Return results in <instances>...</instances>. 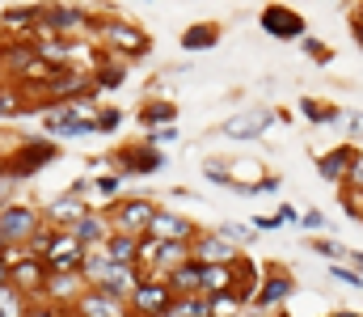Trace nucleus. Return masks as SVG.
<instances>
[{"mask_svg": "<svg viewBox=\"0 0 363 317\" xmlns=\"http://www.w3.org/2000/svg\"><path fill=\"white\" fill-rule=\"evenodd\" d=\"M101 250H106L114 262L135 267V258H140V237H135V233H110V237L101 241Z\"/></svg>", "mask_w": 363, "mask_h": 317, "instance_id": "25", "label": "nucleus"}, {"mask_svg": "<svg viewBox=\"0 0 363 317\" xmlns=\"http://www.w3.org/2000/svg\"><path fill=\"white\" fill-rule=\"evenodd\" d=\"M334 317H359V313H334Z\"/></svg>", "mask_w": 363, "mask_h": 317, "instance_id": "54", "label": "nucleus"}, {"mask_svg": "<svg viewBox=\"0 0 363 317\" xmlns=\"http://www.w3.org/2000/svg\"><path fill=\"white\" fill-rule=\"evenodd\" d=\"M351 161H355V148H351V144H338V148H330L325 157H317V174H321L325 182L342 187V182H347V169H351Z\"/></svg>", "mask_w": 363, "mask_h": 317, "instance_id": "21", "label": "nucleus"}, {"mask_svg": "<svg viewBox=\"0 0 363 317\" xmlns=\"http://www.w3.org/2000/svg\"><path fill=\"white\" fill-rule=\"evenodd\" d=\"M38 224H43V208H38V204H21V199H13V204L0 208V233H4L9 245H26L30 233H34Z\"/></svg>", "mask_w": 363, "mask_h": 317, "instance_id": "7", "label": "nucleus"}, {"mask_svg": "<svg viewBox=\"0 0 363 317\" xmlns=\"http://www.w3.org/2000/svg\"><path fill=\"white\" fill-rule=\"evenodd\" d=\"M274 216H279L283 224H296V220H300V216H296V208H291V204H283V208L274 211Z\"/></svg>", "mask_w": 363, "mask_h": 317, "instance_id": "46", "label": "nucleus"}, {"mask_svg": "<svg viewBox=\"0 0 363 317\" xmlns=\"http://www.w3.org/2000/svg\"><path fill=\"white\" fill-rule=\"evenodd\" d=\"M161 317H182V313H178V309H169V313H161Z\"/></svg>", "mask_w": 363, "mask_h": 317, "instance_id": "52", "label": "nucleus"}, {"mask_svg": "<svg viewBox=\"0 0 363 317\" xmlns=\"http://www.w3.org/2000/svg\"><path fill=\"white\" fill-rule=\"evenodd\" d=\"M81 258H85V245L68 233V228H55V237H51V245L43 250V262H47V271H77L81 267Z\"/></svg>", "mask_w": 363, "mask_h": 317, "instance_id": "13", "label": "nucleus"}, {"mask_svg": "<svg viewBox=\"0 0 363 317\" xmlns=\"http://www.w3.org/2000/svg\"><path fill=\"white\" fill-rule=\"evenodd\" d=\"M203 178H207V182H216V187H233L228 165H220V161H207V165H203Z\"/></svg>", "mask_w": 363, "mask_h": 317, "instance_id": "38", "label": "nucleus"}, {"mask_svg": "<svg viewBox=\"0 0 363 317\" xmlns=\"http://www.w3.org/2000/svg\"><path fill=\"white\" fill-rule=\"evenodd\" d=\"M114 267H118V262H114L101 245H93V250H85V258H81V267H77V271H81V279H85L89 288H101V284L110 279V271H114Z\"/></svg>", "mask_w": 363, "mask_h": 317, "instance_id": "23", "label": "nucleus"}, {"mask_svg": "<svg viewBox=\"0 0 363 317\" xmlns=\"http://www.w3.org/2000/svg\"><path fill=\"white\" fill-rule=\"evenodd\" d=\"M355 271L363 275V254H355Z\"/></svg>", "mask_w": 363, "mask_h": 317, "instance_id": "51", "label": "nucleus"}, {"mask_svg": "<svg viewBox=\"0 0 363 317\" xmlns=\"http://www.w3.org/2000/svg\"><path fill=\"white\" fill-rule=\"evenodd\" d=\"M0 317H30V296L17 284H4L0 288Z\"/></svg>", "mask_w": 363, "mask_h": 317, "instance_id": "30", "label": "nucleus"}, {"mask_svg": "<svg viewBox=\"0 0 363 317\" xmlns=\"http://www.w3.org/2000/svg\"><path fill=\"white\" fill-rule=\"evenodd\" d=\"M97 13L81 9V4H64V0H43L38 4V30L47 34H64V38H85L93 34Z\"/></svg>", "mask_w": 363, "mask_h": 317, "instance_id": "3", "label": "nucleus"}, {"mask_svg": "<svg viewBox=\"0 0 363 317\" xmlns=\"http://www.w3.org/2000/svg\"><path fill=\"white\" fill-rule=\"evenodd\" d=\"M258 228H262V233H274V228H283V220H279V216H258V220H254V233H258Z\"/></svg>", "mask_w": 363, "mask_h": 317, "instance_id": "43", "label": "nucleus"}, {"mask_svg": "<svg viewBox=\"0 0 363 317\" xmlns=\"http://www.w3.org/2000/svg\"><path fill=\"white\" fill-rule=\"evenodd\" d=\"M330 275H334L338 284H351V288H363V275H359V271H351V267H342V262H334V267H330Z\"/></svg>", "mask_w": 363, "mask_h": 317, "instance_id": "39", "label": "nucleus"}, {"mask_svg": "<svg viewBox=\"0 0 363 317\" xmlns=\"http://www.w3.org/2000/svg\"><path fill=\"white\" fill-rule=\"evenodd\" d=\"M216 43H220V26L216 21H194L182 34V51H211Z\"/></svg>", "mask_w": 363, "mask_h": 317, "instance_id": "26", "label": "nucleus"}, {"mask_svg": "<svg viewBox=\"0 0 363 317\" xmlns=\"http://www.w3.org/2000/svg\"><path fill=\"white\" fill-rule=\"evenodd\" d=\"M68 309H72V317H123L127 313V301H118V296H110L101 288H85Z\"/></svg>", "mask_w": 363, "mask_h": 317, "instance_id": "15", "label": "nucleus"}, {"mask_svg": "<svg viewBox=\"0 0 363 317\" xmlns=\"http://www.w3.org/2000/svg\"><path fill=\"white\" fill-rule=\"evenodd\" d=\"M174 309H178L182 317H216V305H211V296H178L174 301Z\"/></svg>", "mask_w": 363, "mask_h": 317, "instance_id": "31", "label": "nucleus"}, {"mask_svg": "<svg viewBox=\"0 0 363 317\" xmlns=\"http://www.w3.org/2000/svg\"><path fill=\"white\" fill-rule=\"evenodd\" d=\"M89 178H93V195L101 199V204H93V208H106L110 199L123 195V174H118V169H110V174H89Z\"/></svg>", "mask_w": 363, "mask_h": 317, "instance_id": "29", "label": "nucleus"}, {"mask_svg": "<svg viewBox=\"0 0 363 317\" xmlns=\"http://www.w3.org/2000/svg\"><path fill=\"white\" fill-rule=\"evenodd\" d=\"M51 161H60V140H51V135H26L13 152H4L0 174L13 178V182H26V178L43 174Z\"/></svg>", "mask_w": 363, "mask_h": 317, "instance_id": "1", "label": "nucleus"}, {"mask_svg": "<svg viewBox=\"0 0 363 317\" xmlns=\"http://www.w3.org/2000/svg\"><path fill=\"white\" fill-rule=\"evenodd\" d=\"M258 26H262V34H271V38H279V43H300V38L308 34V21H304L296 9L279 4V0L258 13Z\"/></svg>", "mask_w": 363, "mask_h": 317, "instance_id": "8", "label": "nucleus"}, {"mask_svg": "<svg viewBox=\"0 0 363 317\" xmlns=\"http://www.w3.org/2000/svg\"><path fill=\"white\" fill-rule=\"evenodd\" d=\"M241 250L233 245V241H224L220 233H194L190 237V258H199V262H233Z\"/></svg>", "mask_w": 363, "mask_h": 317, "instance_id": "17", "label": "nucleus"}, {"mask_svg": "<svg viewBox=\"0 0 363 317\" xmlns=\"http://www.w3.org/2000/svg\"><path fill=\"white\" fill-rule=\"evenodd\" d=\"M300 224L304 228H325V216L321 211H308V216H300Z\"/></svg>", "mask_w": 363, "mask_h": 317, "instance_id": "45", "label": "nucleus"}, {"mask_svg": "<svg viewBox=\"0 0 363 317\" xmlns=\"http://www.w3.org/2000/svg\"><path fill=\"white\" fill-rule=\"evenodd\" d=\"M144 140H148V144H157V148H165V144H178L182 131H178V123H165V127H152Z\"/></svg>", "mask_w": 363, "mask_h": 317, "instance_id": "36", "label": "nucleus"}, {"mask_svg": "<svg viewBox=\"0 0 363 317\" xmlns=\"http://www.w3.org/2000/svg\"><path fill=\"white\" fill-rule=\"evenodd\" d=\"M93 34H97L101 51L114 55V60H135V55L148 51V34L140 26H131L127 17H97L93 21Z\"/></svg>", "mask_w": 363, "mask_h": 317, "instance_id": "2", "label": "nucleus"}, {"mask_svg": "<svg viewBox=\"0 0 363 317\" xmlns=\"http://www.w3.org/2000/svg\"><path fill=\"white\" fill-rule=\"evenodd\" d=\"M359 13H363V4H359Z\"/></svg>", "mask_w": 363, "mask_h": 317, "instance_id": "57", "label": "nucleus"}, {"mask_svg": "<svg viewBox=\"0 0 363 317\" xmlns=\"http://www.w3.org/2000/svg\"><path fill=\"white\" fill-rule=\"evenodd\" d=\"M114 157V169L123 174V178H152V174H161L169 161H165V152L157 148V144H148V140H131V144H123L118 152H110Z\"/></svg>", "mask_w": 363, "mask_h": 317, "instance_id": "4", "label": "nucleus"}, {"mask_svg": "<svg viewBox=\"0 0 363 317\" xmlns=\"http://www.w3.org/2000/svg\"><path fill=\"white\" fill-rule=\"evenodd\" d=\"M9 267H13V284L34 301V296H43V284H47V262L38 258V254H26L21 245H13L9 250Z\"/></svg>", "mask_w": 363, "mask_h": 317, "instance_id": "11", "label": "nucleus"}, {"mask_svg": "<svg viewBox=\"0 0 363 317\" xmlns=\"http://www.w3.org/2000/svg\"><path fill=\"white\" fill-rule=\"evenodd\" d=\"M216 233H220V237H224V241H233V245H237V250H241V245H250V241H254V224H233V220H224V224H220V228H216Z\"/></svg>", "mask_w": 363, "mask_h": 317, "instance_id": "34", "label": "nucleus"}, {"mask_svg": "<svg viewBox=\"0 0 363 317\" xmlns=\"http://www.w3.org/2000/svg\"><path fill=\"white\" fill-rule=\"evenodd\" d=\"M224 288H237L233 279V267L228 262H203V296H216Z\"/></svg>", "mask_w": 363, "mask_h": 317, "instance_id": "28", "label": "nucleus"}, {"mask_svg": "<svg viewBox=\"0 0 363 317\" xmlns=\"http://www.w3.org/2000/svg\"><path fill=\"white\" fill-rule=\"evenodd\" d=\"M110 165H114V157H93L89 165H85V169H89V174H106Z\"/></svg>", "mask_w": 363, "mask_h": 317, "instance_id": "44", "label": "nucleus"}, {"mask_svg": "<svg viewBox=\"0 0 363 317\" xmlns=\"http://www.w3.org/2000/svg\"><path fill=\"white\" fill-rule=\"evenodd\" d=\"M347 127H351V135H363V114H351Z\"/></svg>", "mask_w": 363, "mask_h": 317, "instance_id": "49", "label": "nucleus"}, {"mask_svg": "<svg viewBox=\"0 0 363 317\" xmlns=\"http://www.w3.org/2000/svg\"><path fill=\"white\" fill-rule=\"evenodd\" d=\"M351 30H355V43L363 47V13H355V17H351Z\"/></svg>", "mask_w": 363, "mask_h": 317, "instance_id": "48", "label": "nucleus"}, {"mask_svg": "<svg viewBox=\"0 0 363 317\" xmlns=\"http://www.w3.org/2000/svg\"><path fill=\"white\" fill-rule=\"evenodd\" d=\"M174 288L161 279V275H140L135 279V288H131V296H127V309L140 317H161L174 309Z\"/></svg>", "mask_w": 363, "mask_h": 317, "instance_id": "5", "label": "nucleus"}, {"mask_svg": "<svg viewBox=\"0 0 363 317\" xmlns=\"http://www.w3.org/2000/svg\"><path fill=\"white\" fill-rule=\"evenodd\" d=\"M123 317H140V313H131V309H127V313H123Z\"/></svg>", "mask_w": 363, "mask_h": 317, "instance_id": "55", "label": "nucleus"}, {"mask_svg": "<svg viewBox=\"0 0 363 317\" xmlns=\"http://www.w3.org/2000/svg\"><path fill=\"white\" fill-rule=\"evenodd\" d=\"M89 77H93V89H97V94H110V89H118V85L127 81V60L106 55L97 68H89Z\"/></svg>", "mask_w": 363, "mask_h": 317, "instance_id": "24", "label": "nucleus"}, {"mask_svg": "<svg viewBox=\"0 0 363 317\" xmlns=\"http://www.w3.org/2000/svg\"><path fill=\"white\" fill-rule=\"evenodd\" d=\"M274 118H279V114H274L271 106H250V110L224 118L220 135H224V140H258V135H267L274 127Z\"/></svg>", "mask_w": 363, "mask_h": 317, "instance_id": "10", "label": "nucleus"}, {"mask_svg": "<svg viewBox=\"0 0 363 317\" xmlns=\"http://www.w3.org/2000/svg\"><path fill=\"white\" fill-rule=\"evenodd\" d=\"M165 284L174 288V296H199L203 292V262L199 258H186L182 267H174L165 275Z\"/></svg>", "mask_w": 363, "mask_h": 317, "instance_id": "22", "label": "nucleus"}, {"mask_svg": "<svg viewBox=\"0 0 363 317\" xmlns=\"http://www.w3.org/2000/svg\"><path fill=\"white\" fill-rule=\"evenodd\" d=\"M342 187H351V191H359L363 195V152H355V161H351V169H347V182Z\"/></svg>", "mask_w": 363, "mask_h": 317, "instance_id": "40", "label": "nucleus"}, {"mask_svg": "<svg viewBox=\"0 0 363 317\" xmlns=\"http://www.w3.org/2000/svg\"><path fill=\"white\" fill-rule=\"evenodd\" d=\"M38 30V4H9L0 9V34L4 38H34Z\"/></svg>", "mask_w": 363, "mask_h": 317, "instance_id": "16", "label": "nucleus"}, {"mask_svg": "<svg viewBox=\"0 0 363 317\" xmlns=\"http://www.w3.org/2000/svg\"><path fill=\"white\" fill-rule=\"evenodd\" d=\"M300 47H304V51H308V55H313V60H321V64H325V60H330V47H321V43H317V38H308V34H304V38H300Z\"/></svg>", "mask_w": 363, "mask_h": 317, "instance_id": "42", "label": "nucleus"}, {"mask_svg": "<svg viewBox=\"0 0 363 317\" xmlns=\"http://www.w3.org/2000/svg\"><path fill=\"white\" fill-rule=\"evenodd\" d=\"M174 118H178V106L165 102V98H148V102L140 106V123H144V131L165 127V123H174Z\"/></svg>", "mask_w": 363, "mask_h": 317, "instance_id": "27", "label": "nucleus"}, {"mask_svg": "<svg viewBox=\"0 0 363 317\" xmlns=\"http://www.w3.org/2000/svg\"><path fill=\"white\" fill-rule=\"evenodd\" d=\"M85 211H89V199H81V195L64 191L60 199H51V204L43 208V220H47V224H55V228H72Z\"/></svg>", "mask_w": 363, "mask_h": 317, "instance_id": "20", "label": "nucleus"}, {"mask_svg": "<svg viewBox=\"0 0 363 317\" xmlns=\"http://www.w3.org/2000/svg\"><path fill=\"white\" fill-rule=\"evenodd\" d=\"M300 110H304V118H308V123H334V118H338V110H334V106H321L317 98H304Z\"/></svg>", "mask_w": 363, "mask_h": 317, "instance_id": "35", "label": "nucleus"}, {"mask_svg": "<svg viewBox=\"0 0 363 317\" xmlns=\"http://www.w3.org/2000/svg\"><path fill=\"white\" fill-rule=\"evenodd\" d=\"M245 317H267V313H258V309H254V313H245Z\"/></svg>", "mask_w": 363, "mask_h": 317, "instance_id": "53", "label": "nucleus"}, {"mask_svg": "<svg viewBox=\"0 0 363 317\" xmlns=\"http://www.w3.org/2000/svg\"><path fill=\"white\" fill-rule=\"evenodd\" d=\"M38 94H47V98H55V102H68V98H81V94H97L93 89V77L85 68H77V64H60L47 81H43V89Z\"/></svg>", "mask_w": 363, "mask_h": 317, "instance_id": "9", "label": "nucleus"}, {"mask_svg": "<svg viewBox=\"0 0 363 317\" xmlns=\"http://www.w3.org/2000/svg\"><path fill=\"white\" fill-rule=\"evenodd\" d=\"M93 127H97V135L118 131V127H123V110H118V106H101V110L93 114Z\"/></svg>", "mask_w": 363, "mask_h": 317, "instance_id": "33", "label": "nucleus"}, {"mask_svg": "<svg viewBox=\"0 0 363 317\" xmlns=\"http://www.w3.org/2000/svg\"><path fill=\"white\" fill-rule=\"evenodd\" d=\"M291 292H296V279H291L287 271H267V275L258 279V288H254V296H250V305H254L258 313H271L274 305H283V301H291Z\"/></svg>", "mask_w": 363, "mask_h": 317, "instance_id": "12", "label": "nucleus"}, {"mask_svg": "<svg viewBox=\"0 0 363 317\" xmlns=\"http://www.w3.org/2000/svg\"><path fill=\"white\" fill-rule=\"evenodd\" d=\"M4 284H13V267H9V258H0V288Z\"/></svg>", "mask_w": 363, "mask_h": 317, "instance_id": "47", "label": "nucleus"}, {"mask_svg": "<svg viewBox=\"0 0 363 317\" xmlns=\"http://www.w3.org/2000/svg\"><path fill=\"white\" fill-rule=\"evenodd\" d=\"M89 284L81 279V271H47V284H43V296L55 301V305H72Z\"/></svg>", "mask_w": 363, "mask_h": 317, "instance_id": "18", "label": "nucleus"}, {"mask_svg": "<svg viewBox=\"0 0 363 317\" xmlns=\"http://www.w3.org/2000/svg\"><path fill=\"white\" fill-rule=\"evenodd\" d=\"M152 211H157V204L152 199H144V195H131V199H110L106 204V216H110V228L114 233H148V220H152Z\"/></svg>", "mask_w": 363, "mask_h": 317, "instance_id": "6", "label": "nucleus"}, {"mask_svg": "<svg viewBox=\"0 0 363 317\" xmlns=\"http://www.w3.org/2000/svg\"><path fill=\"white\" fill-rule=\"evenodd\" d=\"M17 114H26L21 89H17V85H9V81H0V118H17Z\"/></svg>", "mask_w": 363, "mask_h": 317, "instance_id": "32", "label": "nucleus"}, {"mask_svg": "<svg viewBox=\"0 0 363 317\" xmlns=\"http://www.w3.org/2000/svg\"><path fill=\"white\" fill-rule=\"evenodd\" d=\"M342 211H347L351 220H363V195H359V191L342 187Z\"/></svg>", "mask_w": 363, "mask_h": 317, "instance_id": "37", "label": "nucleus"}, {"mask_svg": "<svg viewBox=\"0 0 363 317\" xmlns=\"http://www.w3.org/2000/svg\"><path fill=\"white\" fill-rule=\"evenodd\" d=\"M313 250H317V254H325V258H334V262L342 258V245H338V241H330V237H313Z\"/></svg>", "mask_w": 363, "mask_h": 317, "instance_id": "41", "label": "nucleus"}, {"mask_svg": "<svg viewBox=\"0 0 363 317\" xmlns=\"http://www.w3.org/2000/svg\"><path fill=\"white\" fill-rule=\"evenodd\" d=\"M0 161H4V152H0Z\"/></svg>", "mask_w": 363, "mask_h": 317, "instance_id": "56", "label": "nucleus"}, {"mask_svg": "<svg viewBox=\"0 0 363 317\" xmlns=\"http://www.w3.org/2000/svg\"><path fill=\"white\" fill-rule=\"evenodd\" d=\"M194 233H199V224L174 208H157L148 220V237H161V241H190Z\"/></svg>", "mask_w": 363, "mask_h": 317, "instance_id": "14", "label": "nucleus"}, {"mask_svg": "<svg viewBox=\"0 0 363 317\" xmlns=\"http://www.w3.org/2000/svg\"><path fill=\"white\" fill-rule=\"evenodd\" d=\"M68 233H72L85 250H93V245H101L114 228H110V216H106V208H93V204H89V211H85V216H81Z\"/></svg>", "mask_w": 363, "mask_h": 317, "instance_id": "19", "label": "nucleus"}, {"mask_svg": "<svg viewBox=\"0 0 363 317\" xmlns=\"http://www.w3.org/2000/svg\"><path fill=\"white\" fill-rule=\"evenodd\" d=\"M9 250H13V245H9V241H4V233H0V258H9Z\"/></svg>", "mask_w": 363, "mask_h": 317, "instance_id": "50", "label": "nucleus"}]
</instances>
